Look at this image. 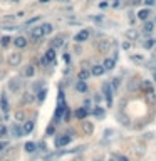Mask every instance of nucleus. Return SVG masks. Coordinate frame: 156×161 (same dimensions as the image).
<instances>
[{
    "label": "nucleus",
    "instance_id": "28",
    "mask_svg": "<svg viewBox=\"0 0 156 161\" xmlns=\"http://www.w3.org/2000/svg\"><path fill=\"white\" fill-rule=\"evenodd\" d=\"M64 44V40H62V37H54L52 39V45L51 47H54V49H57V47H61V45Z\"/></svg>",
    "mask_w": 156,
    "mask_h": 161
},
{
    "label": "nucleus",
    "instance_id": "32",
    "mask_svg": "<svg viewBox=\"0 0 156 161\" xmlns=\"http://www.w3.org/2000/svg\"><path fill=\"white\" fill-rule=\"evenodd\" d=\"M15 119L19 121V123H24V121H25V114H24L22 111H17L15 113Z\"/></svg>",
    "mask_w": 156,
    "mask_h": 161
},
{
    "label": "nucleus",
    "instance_id": "17",
    "mask_svg": "<svg viewBox=\"0 0 156 161\" xmlns=\"http://www.w3.org/2000/svg\"><path fill=\"white\" fill-rule=\"evenodd\" d=\"M153 30H154V22L144 20V24H143V34H151Z\"/></svg>",
    "mask_w": 156,
    "mask_h": 161
},
{
    "label": "nucleus",
    "instance_id": "27",
    "mask_svg": "<svg viewBox=\"0 0 156 161\" xmlns=\"http://www.w3.org/2000/svg\"><path fill=\"white\" fill-rule=\"evenodd\" d=\"M77 79H81V81H87V79H89V71H87V69H82L79 74H77Z\"/></svg>",
    "mask_w": 156,
    "mask_h": 161
},
{
    "label": "nucleus",
    "instance_id": "33",
    "mask_svg": "<svg viewBox=\"0 0 156 161\" xmlns=\"http://www.w3.org/2000/svg\"><path fill=\"white\" fill-rule=\"evenodd\" d=\"M119 84H121V79H119V77H114V79H111V86H112V89H118L119 87Z\"/></svg>",
    "mask_w": 156,
    "mask_h": 161
},
{
    "label": "nucleus",
    "instance_id": "43",
    "mask_svg": "<svg viewBox=\"0 0 156 161\" xmlns=\"http://www.w3.org/2000/svg\"><path fill=\"white\" fill-rule=\"evenodd\" d=\"M118 161H129L126 156H118Z\"/></svg>",
    "mask_w": 156,
    "mask_h": 161
},
{
    "label": "nucleus",
    "instance_id": "39",
    "mask_svg": "<svg viewBox=\"0 0 156 161\" xmlns=\"http://www.w3.org/2000/svg\"><path fill=\"white\" fill-rule=\"evenodd\" d=\"M37 20H39V17H34V19L27 20V24H25V25H30V24H35V22H37Z\"/></svg>",
    "mask_w": 156,
    "mask_h": 161
},
{
    "label": "nucleus",
    "instance_id": "2",
    "mask_svg": "<svg viewBox=\"0 0 156 161\" xmlns=\"http://www.w3.org/2000/svg\"><path fill=\"white\" fill-rule=\"evenodd\" d=\"M7 87H9V92L15 94V92H19L20 87H22V81H20L19 77H12V79H9V82H7Z\"/></svg>",
    "mask_w": 156,
    "mask_h": 161
},
{
    "label": "nucleus",
    "instance_id": "26",
    "mask_svg": "<svg viewBox=\"0 0 156 161\" xmlns=\"http://www.w3.org/2000/svg\"><path fill=\"white\" fill-rule=\"evenodd\" d=\"M10 42H13V39L9 37V35H3V37L0 39V45H2V47H9Z\"/></svg>",
    "mask_w": 156,
    "mask_h": 161
},
{
    "label": "nucleus",
    "instance_id": "21",
    "mask_svg": "<svg viewBox=\"0 0 156 161\" xmlns=\"http://www.w3.org/2000/svg\"><path fill=\"white\" fill-rule=\"evenodd\" d=\"M93 114H94L96 117H97V119H102V117L106 116V111L102 109L101 106H96V107H94V111H93Z\"/></svg>",
    "mask_w": 156,
    "mask_h": 161
},
{
    "label": "nucleus",
    "instance_id": "11",
    "mask_svg": "<svg viewBox=\"0 0 156 161\" xmlns=\"http://www.w3.org/2000/svg\"><path fill=\"white\" fill-rule=\"evenodd\" d=\"M34 128H35L34 121H24V123H22V133H24V136L30 134L32 131H34Z\"/></svg>",
    "mask_w": 156,
    "mask_h": 161
},
{
    "label": "nucleus",
    "instance_id": "29",
    "mask_svg": "<svg viewBox=\"0 0 156 161\" xmlns=\"http://www.w3.org/2000/svg\"><path fill=\"white\" fill-rule=\"evenodd\" d=\"M131 60H134V62L139 64V62H143L144 60V57L141 56V54H131Z\"/></svg>",
    "mask_w": 156,
    "mask_h": 161
},
{
    "label": "nucleus",
    "instance_id": "20",
    "mask_svg": "<svg viewBox=\"0 0 156 161\" xmlns=\"http://www.w3.org/2000/svg\"><path fill=\"white\" fill-rule=\"evenodd\" d=\"M150 13H151L150 9H141L139 12H138V19H139V20H148Z\"/></svg>",
    "mask_w": 156,
    "mask_h": 161
},
{
    "label": "nucleus",
    "instance_id": "22",
    "mask_svg": "<svg viewBox=\"0 0 156 161\" xmlns=\"http://www.w3.org/2000/svg\"><path fill=\"white\" fill-rule=\"evenodd\" d=\"M154 44H156V39H153V37H148V39L143 40V47L144 49H153Z\"/></svg>",
    "mask_w": 156,
    "mask_h": 161
},
{
    "label": "nucleus",
    "instance_id": "6",
    "mask_svg": "<svg viewBox=\"0 0 156 161\" xmlns=\"http://www.w3.org/2000/svg\"><path fill=\"white\" fill-rule=\"evenodd\" d=\"M74 116H76V119H79V121H84L87 116H89V109L87 107H77L76 111H74Z\"/></svg>",
    "mask_w": 156,
    "mask_h": 161
},
{
    "label": "nucleus",
    "instance_id": "16",
    "mask_svg": "<svg viewBox=\"0 0 156 161\" xmlns=\"http://www.w3.org/2000/svg\"><path fill=\"white\" fill-rule=\"evenodd\" d=\"M44 59L47 60V64H49V62H54V60H55V49H54V47L47 49V52H45Z\"/></svg>",
    "mask_w": 156,
    "mask_h": 161
},
{
    "label": "nucleus",
    "instance_id": "19",
    "mask_svg": "<svg viewBox=\"0 0 156 161\" xmlns=\"http://www.w3.org/2000/svg\"><path fill=\"white\" fill-rule=\"evenodd\" d=\"M82 131H84L86 134H93V131H94L93 123H89V121H84V123H82Z\"/></svg>",
    "mask_w": 156,
    "mask_h": 161
},
{
    "label": "nucleus",
    "instance_id": "42",
    "mask_svg": "<svg viewBox=\"0 0 156 161\" xmlns=\"http://www.w3.org/2000/svg\"><path fill=\"white\" fill-rule=\"evenodd\" d=\"M52 133H54V126H49L47 128V134H52Z\"/></svg>",
    "mask_w": 156,
    "mask_h": 161
},
{
    "label": "nucleus",
    "instance_id": "38",
    "mask_svg": "<svg viewBox=\"0 0 156 161\" xmlns=\"http://www.w3.org/2000/svg\"><path fill=\"white\" fill-rule=\"evenodd\" d=\"M123 49H124V51H129V49H131V42H124V44H123Z\"/></svg>",
    "mask_w": 156,
    "mask_h": 161
},
{
    "label": "nucleus",
    "instance_id": "4",
    "mask_svg": "<svg viewBox=\"0 0 156 161\" xmlns=\"http://www.w3.org/2000/svg\"><path fill=\"white\" fill-rule=\"evenodd\" d=\"M74 40L77 42V44H82V42L89 40V30L87 29H82V30H79L76 34V37H74Z\"/></svg>",
    "mask_w": 156,
    "mask_h": 161
},
{
    "label": "nucleus",
    "instance_id": "12",
    "mask_svg": "<svg viewBox=\"0 0 156 161\" xmlns=\"http://www.w3.org/2000/svg\"><path fill=\"white\" fill-rule=\"evenodd\" d=\"M74 87H76V91L77 92H81V94H84V92H87V82L86 81H81V79H77L76 81V84H74Z\"/></svg>",
    "mask_w": 156,
    "mask_h": 161
},
{
    "label": "nucleus",
    "instance_id": "37",
    "mask_svg": "<svg viewBox=\"0 0 156 161\" xmlns=\"http://www.w3.org/2000/svg\"><path fill=\"white\" fill-rule=\"evenodd\" d=\"M69 117H70V111L66 109V113H64V121H69Z\"/></svg>",
    "mask_w": 156,
    "mask_h": 161
},
{
    "label": "nucleus",
    "instance_id": "47",
    "mask_svg": "<svg viewBox=\"0 0 156 161\" xmlns=\"http://www.w3.org/2000/svg\"><path fill=\"white\" fill-rule=\"evenodd\" d=\"M94 161H101V159H94Z\"/></svg>",
    "mask_w": 156,
    "mask_h": 161
},
{
    "label": "nucleus",
    "instance_id": "1",
    "mask_svg": "<svg viewBox=\"0 0 156 161\" xmlns=\"http://www.w3.org/2000/svg\"><path fill=\"white\" fill-rule=\"evenodd\" d=\"M112 94H114V89H112L111 82H104V84H102V96L106 98L108 106L112 104Z\"/></svg>",
    "mask_w": 156,
    "mask_h": 161
},
{
    "label": "nucleus",
    "instance_id": "40",
    "mask_svg": "<svg viewBox=\"0 0 156 161\" xmlns=\"http://www.w3.org/2000/svg\"><path fill=\"white\" fill-rule=\"evenodd\" d=\"M156 2V0H144V3H146V5L148 7H151V5H153V3Z\"/></svg>",
    "mask_w": 156,
    "mask_h": 161
},
{
    "label": "nucleus",
    "instance_id": "3",
    "mask_svg": "<svg viewBox=\"0 0 156 161\" xmlns=\"http://www.w3.org/2000/svg\"><path fill=\"white\" fill-rule=\"evenodd\" d=\"M20 62H22V54H20L19 51H15V52H10V54H9V66L17 67Z\"/></svg>",
    "mask_w": 156,
    "mask_h": 161
},
{
    "label": "nucleus",
    "instance_id": "9",
    "mask_svg": "<svg viewBox=\"0 0 156 161\" xmlns=\"http://www.w3.org/2000/svg\"><path fill=\"white\" fill-rule=\"evenodd\" d=\"M143 91L148 94V98H151V99L154 98V87L151 84V81H143Z\"/></svg>",
    "mask_w": 156,
    "mask_h": 161
},
{
    "label": "nucleus",
    "instance_id": "31",
    "mask_svg": "<svg viewBox=\"0 0 156 161\" xmlns=\"http://www.w3.org/2000/svg\"><path fill=\"white\" fill-rule=\"evenodd\" d=\"M42 27H44V32H45V35L52 34V30H54V27H52V24H42Z\"/></svg>",
    "mask_w": 156,
    "mask_h": 161
},
{
    "label": "nucleus",
    "instance_id": "41",
    "mask_svg": "<svg viewBox=\"0 0 156 161\" xmlns=\"http://www.w3.org/2000/svg\"><path fill=\"white\" fill-rule=\"evenodd\" d=\"M87 106H91V99H86V101H84V107H87ZM87 109H89V107H87Z\"/></svg>",
    "mask_w": 156,
    "mask_h": 161
},
{
    "label": "nucleus",
    "instance_id": "14",
    "mask_svg": "<svg viewBox=\"0 0 156 161\" xmlns=\"http://www.w3.org/2000/svg\"><path fill=\"white\" fill-rule=\"evenodd\" d=\"M104 72H106V69H104V66H102V64H96V66H93V69H91V74L96 76V77L102 76Z\"/></svg>",
    "mask_w": 156,
    "mask_h": 161
},
{
    "label": "nucleus",
    "instance_id": "15",
    "mask_svg": "<svg viewBox=\"0 0 156 161\" xmlns=\"http://www.w3.org/2000/svg\"><path fill=\"white\" fill-rule=\"evenodd\" d=\"M13 45H15L17 49H24V47H27V39H25V37H22V35H19V37L13 39Z\"/></svg>",
    "mask_w": 156,
    "mask_h": 161
},
{
    "label": "nucleus",
    "instance_id": "23",
    "mask_svg": "<svg viewBox=\"0 0 156 161\" xmlns=\"http://www.w3.org/2000/svg\"><path fill=\"white\" fill-rule=\"evenodd\" d=\"M24 148H25V151H27V153H34L35 149H37V144H35L34 141H27Z\"/></svg>",
    "mask_w": 156,
    "mask_h": 161
},
{
    "label": "nucleus",
    "instance_id": "8",
    "mask_svg": "<svg viewBox=\"0 0 156 161\" xmlns=\"http://www.w3.org/2000/svg\"><path fill=\"white\" fill-rule=\"evenodd\" d=\"M45 35V32H44V27L42 25H37L35 29H32V32H30V37L34 39V40H39V39H42Z\"/></svg>",
    "mask_w": 156,
    "mask_h": 161
},
{
    "label": "nucleus",
    "instance_id": "45",
    "mask_svg": "<svg viewBox=\"0 0 156 161\" xmlns=\"http://www.w3.org/2000/svg\"><path fill=\"white\" fill-rule=\"evenodd\" d=\"M99 7H101V9H104V7H108V2H101V3H99Z\"/></svg>",
    "mask_w": 156,
    "mask_h": 161
},
{
    "label": "nucleus",
    "instance_id": "36",
    "mask_svg": "<svg viewBox=\"0 0 156 161\" xmlns=\"http://www.w3.org/2000/svg\"><path fill=\"white\" fill-rule=\"evenodd\" d=\"M7 146H9V143H5V141H0V153H2L3 149L7 148Z\"/></svg>",
    "mask_w": 156,
    "mask_h": 161
},
{
    "label": "nucleus",
    "instance_id": "30",
    "mask_svg": "<svg viewBox=\"0 0 156 161\" xmlns=\"http://www.w3.org/2000/svg\"><path fill=\"white\" fill-rule=\"evenodd\" d=\"M45 94H47V91H45V89H40V91L37 92V101L42 102V101L45 99Z\"/></svg>",
    "mask_w": 156,
    "mask_h": 161
},
{
    "label": "nucleus",
    "instance_id": "18",
    "mask_svg": "<svg viewBox=\"0 0 156 161\" xmlns=\"http://www.w3.org/2000/svg\"><path fill=\"white\" fill-rule=\"evenodd\" d=\"M126 37H127V40H136V39L139 37V32H138L136 29H129V30L126 32Z\"/></svg>",
    "mask_w": 156,
    "mask_h": 161
},
{
    "label": "nucleus",
    "instance_id": "34",
    "mask_svg": "<svg viewBox=\"0 0 156 161\" xmlns=\"http://www.w3.org/2000/svg\"><path fill=\"white\" fill-rule=\"evenodd\" d=\"M9 134V129H7L3 124H0V138H3V136H7Z\"/></svg>",
    "mask_w": 156,
    "mask_h": 161
},
{
    "label": "nucleus",
    "instance_id": "5",
    "mask_svg": "<svg viewBox=\"0 0 156 161\" xmlns=\"http://www.w3.org/2000/svg\"><path fill=\"white\" fill-rule=\"evenodd\" d=\"M111 47H112V40H111V39H104V40H101L97 44V51L102 52V54H106Z\"/></svg>",
    "mask_w": 156,
    "mask_h": 161
},
{
    "label": "nucleus",
    "instance_id": "10",
    "mask_svg": "<svg viewBox=\"0 0 156 161\" xmlns=\"http://www.w3.org/2000/svg\"><path fill=\"white\" fill-rule=\"evenodd\" d=\"M0 109H2L5 114L9 113V109H10V104H9V99H7L5 92H2V94H0Z\"/></svg>",
    "mask_w": 156,
    "mask_h": 161
},
{
    "label": "nucleus",
    "instance_id": "44",
    "mask_svg": "<svg viewBox=\"0 0 156 161\" xmlns=\"http://www.w3.org/2000/svg\"><path fill=\"white\" fill-rule=\"evenodd\" d=\"M121 5V2H119V0H116V2H112V7H119Z\"/></svg>",
    "mask_w": 156,
    "mask_h": 161
},
{
    "label": "nucleus",
    "instance_id": "25",
    "mask_svg": "<svg viewBox=\"0 0 156 161\" xmlns=\"http://www.w3.org/2000/svg\"><path fill=\"white\" fill-rule=\"evenodd\" d=\"M10 129H12V133H13V136H15V138H20V136H24L22 128H19L17 124H12V128H10Z\"/></svg>",
    "mask_w": 156,
    "mask_h": 161
},
{
    "label": "nucleus",
    "instance_id": "35",
    "mask_svg": "<svg viewBox=\"0 0 156 161\" xmlns=\"http://www.w3.org/2000/svg\"><path fill=\"white\" fill-rule=\"evenodd\" d=\"M24 99H25V102H32L34 101V98L30 96V92H25V96H24Z\"/></svg>",
    "mask_w": 156,
    "mask_h": 161
},
{
    "label": "nucleus",
    "instance_id": "7",
    "mask_svg": "<svg viewBox=\"0 0 156 161\" xmlns=\"http://www.w3.org/2000/svg\"><path fill=\"white\" fill-rule=\"evenodd\" d=\"M72 141V134H69V133H66V134H62L61 138H57V148H64V146H67L69 143Z\"/></svg>",
    "mask_w": 156,
    "mask_h": 161
},
{
    "label": "nucleus",
    "instance_id": "46",
    "mask_svg": "<svg viewBox=\"0 0 156 161\" xmlns=\"http://www.w3.org/2000/svg\"><path fill=\"white\" fill-rule=\"evenodd\" d=\"M2 62H3V56H2V52H0V66H2Z\"/></svg>",
    "mask_w": 156,
    "mask_h": 161
},
{
    "label": "nucleus",
    "instance_id": "13",
    "mask_svg": "<svg viewBox=\"0 0 156 161\" xmlns=\"http://www.w3.org/2000/svg\"><path fill=\"white\" fill-rule=\"evenodd\" d=\"M102 66H104L106 71H112L116 67V59L114 57H106V59L102 60Z\"/></svg>",
    "mask_w": 156,
    "mask_h": 161
},
{
    "label": "nucleus",
    "instance_id": "24",
    "mask_svg": "<svg viewBox=\"0 0 156 161\" xmlns=\"http://www.w3.org/2000/svg\"><path fill=\"white\" fill-rule=\"evenodd\" d=\"M34 74H35V67L32 66V64H29V66L25 67V71H24V76H25V77H32Z\"/></svg>",
    "mask_w": 156,
    "mask_h": 161
}]
</instances>
